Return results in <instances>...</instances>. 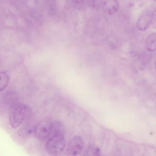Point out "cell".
Segmentation results:
<instances>
[{"mask_svg":"<svg viewBox=\"0 0 156 156\" xmlns=\"http://www.w3.org/2000/svg\"><path fill=\"white\" fill-rule=\"evenodd\" d=\"M63 126L60 122H55L52 123V133L53 135L55 134H63Z\"/></svg>","mask_w":156,"mask_h":156,"instance_id":"cell-10","label":"cell"},{"mask_svg":"<svg viewBox=\"0 0 156 156\" xmlns=\"http://www.w3.org/2000/svg\"><path fill=\"white\" fill-rule=\"evenodd\" d=\"M104 0H87L88 6L92 10H98L102 5Z\"/></svg>","mask_w":156,"mask_h":156,"instance_id":"cell-9","label":"cell"},{"mask_svg":"<svg viewBox=\"0 0 156 156\" xmlns=\"http://www.w3.org/2000/svg\"><path fill=\"white\" fill-rule=\"evenodd\" d=\"M86 155H100V149L95 145H90L85 151Z\"/></svg>","mask_w":156,"mask_h":156,"instance_id":"cell-11","label":"cell"},{"mask_svg":"<svg viewBox=\"0 0 156 156\" xmlns=\"http://www.w3.org/2000/svg\"><path fill=\"white\" fill-rule=\"evenodd\" d=\"M153 27H156V9L152 12L151 24Z\"/></svg>","mask_w":156,"mask_h":156,"instance_id":"cell-12","label":"cell"},{"mask_svg":"<svg viewBox=\"0 0 156 156\" xmlns=\"http://www.w3.org/2000/svg\"><path fill=\"white\" fill-rule=\"evenodd\" d=\"M10 80L9 76L5 72H0V92L4 90L9 85Z\"/></svg>","mask_w":156,"mask_h":156,"instance_id":"cell-8","label":"cell"},{"mask_svg":"<svg viewBox=\"0 0 156 156\" xmlns=\"http://www.w3.org/2000/svg\"><path fill=\"white\" fill-rule=\"evenodd\" d=\"M65 144L63 134H55L48 140L45 144V149L49 155H57L63 152Z\"/></svg>","mask_w":156,"mask_h":156,"instance_id":"cell-2","label":"cell"},{"mask_svg":"<svg viewBox=\"0 0 156 156\" xmlns=\"http://www.w3.org/2000/svg\"><path fill=\"white\" fill-rule=\"evenodd\" d=\"M155 68H156V60H155Z\"/></svg>","mask_w":156,"mask_h":156,"instance_id":"cell-15","label":"cell"},{"mask_svg":"<svg viewBox=\"0 0 156 156\" xmlns=\"http://www.w3.org/2000/svg\"><path fill=\"white\" fill-rule=\"evenodd\" d=\"M104 11L108 15H112L115 14L119 7L118 0H105L102 5Z\"/></svg>","mask_w":156,"mask_h":156,"instance_id":"cell-6","label":"cell"},{"mask_svg":"<svg viewBox=\"0 0 156 156\" xmlns=\"http://www.w3.org/2000/svg\"><path fill=\"white\" fill-rule=\"evenodd\" d=\"M149 1H152V2H155V1H156V0H149Z\"/></svg>","mask_w":156,"mask_h":156,"instance_id":"cell-14","label":"cell"},{"mask_svg":"<svg viewBox=\"0 0 156 156\" xmlns=\"http://www.w3.org/2000/svg\"><path fill=\"white\" fill-rule=\"evenodd\" d=\"M146 49L151 52L156 51V32L149 34L145 42Z\"/></svg>","mask_w":156,"mask_h":156,"instance_id":"cell-7","label":"cell"},{"mask_svg":"<svg viewBox=\"0 0 156 156\" xmlns=\"http://www.w3.org/2000/svg\"><path fill=\"white\" fill-rule=\"evenodd\" d=\"M71 1L74 3H80V2H82V1H83L84 0H71Z\"/></svg>","mask_w":156,"mask_h":156,"instance_id":"cell-13","label":"cell"},{"mask_svg":"<svg viewBox=\"0 0 156 156\" xmlns=\"http://www.w3.org/2000/svg\"><path fill=\"white\" fill-rule=\"evenodd\" d=\"M84 142L79 136H74L68 143L66 146L67 154L69 155H77L82 151Z\"/></svg>","mask_w":156,"mask_h":156,"instance_id":"cell-4","label":"cell"},{"mask_svg":"<svg viewBox=\"0 0 156 156\" xmlns=\"http://www.w3.org/2000/svg\"><path fill=\"white\" fill-rule=\"evenodd\" d=\"M52 122L49 118L41 120L35 126L34 133L36 138L40 140H45L52 133Z\"/></svg>","mask_w":156,"mask_h":156,"instance_id":"cell-3","label":"cell"},{"mask_svg":"<svg viewBox=\"0 0 156 156\" xmlns=\"http://www.w3.org/2000/svg\"><path fill=\"white\" fill-rule=\"evenodd\" d=\"M152 12L146 10L143 12L138 18L136 22V28L140 31H144L150 26L151 24Z\"/></svg>","mask_w":156,"mask_h":156,"instance_id":"cell-5","label":"cell"},{"mask_svg":"<svg viewBox=\"0 0 156 156\" xmlns=\"http://www.w3.org/2000/svg\"><path fill=\"white\" fill-rule=\"evenodd\" d=\"M29 108L24 104H16L12 106L9 112V122L12 128L18 127L24 121Z\"/></svg>","mask_w":156,"mask_h":156,"instance_id":"cell-1","label":"cell"}]
</instances>
